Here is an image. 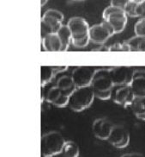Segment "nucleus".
I'll return each mask as SVG.
<instances>
[{
    "mask_svg": "<svg viewBox=\"0 0 145 157\" xmlns=\"http://www.w3.org/2000/svg\"><path fill=\"white\" fill-rule=\"evenodd\" d=\"M56 86L62 91V93L66 95H71L76 89V85L73 81L71 75H63L57 80Z\"/></svg>",
    "mask_w": 145,
    "mask_h": 157,
    "instance_id": "16",
    "label": "nucleus"
},
{
    "mask_svg": "<svg viewBox=\"0 0 145 157\" xmlns=\"http://www.w3.org/2000/svg\"><path fill=\"white\" fill-rule=\"evenodd\" d=\"M127 16L123 9L114 5H109L102 12L103 21H106L113 28L114 34H119L127 24Z\"/></svg>",
    "mask_w": 145,
    "mask_h": 157,
    "instance_id": "4",
    "label": "nucleus"
},
{
    "mask_svg": "<svg viewBox=\"0 0 145 157\" xmlns=\"http://www.w3.org/2000/svg\"><path fill=\"white\" fill-rule=\"evenodd\" d=\"M69 95H66L64 93H62V94L60 95V97L53 103V105L59 107V108H63L68 105L69 104Z\"/></svg>",
    "mask_w": 145,
    "mask_h": 157,
    "instance_id": "25",
    "label": "nucleus"
},
{
    "mask_svg": "<svg viewBox=\"0 0 145 157\" xmlns=\"http://www.w3.org/2000/svg\"><path fill=\"white\" fill-rule=\"evenodd\" d=\"M113 35H114V29L106 21L91 26L89 32L90 42L95 44H103Z\"/></svg>",
    "mask_w": 145,
    "mask_h": 157,
    "instance_id": "7",
    "label": "nucleus"
},
{
    "mask_svg": "<svg viewBox=\"0 0 145 157\" xmlns=\"http://www.w3.org/2000/svg\"><path fill=\"white\" fill-rule=\"evenodd\" d=\"M67 25L71 32V36H72L71 41L89 37V32L90 27L84 18L79 17H71L68 21Z\"/></svg>",
    "mask_w": 145,
    "mask_h": 157,
    "instance_id": "11",
    "label": "nucleus"
},
{
    "mask_svg": "<svg viewBox=\"0 0 145 157\" xmlns=\"http://www.w3.org/2000/svg\"><path fill=\"white\" fill-rule=\"evenodd\" d=\"M109 51H112V52H130L131 48L129 44L126 42H122V43H115L112 46L108 47Z\"/></svg>",
    "mask_w": 145,
    "mask_h": 157,
    "instance_id": "23",
    "label": "nucleus"
},
{
    "mask_svg": "<svg viewBox=\"0 0 145 157\" xmlns=\"http://www.w3.org/2000/svg\"><path fill=\"white\" fill-rule=\"evenodd\" d=\"M136 73H145V67H111V76L115 86H131Z\"/></svg>",
    "mask_w": 145,
    "mask_h": 157,
    "instance_id": "5",
    "label": "nucleus"
},
{
    "mask_svg": "<svg viewBox=\"0 0 145 157\" xmlns=\"http://www.w3.org/2000/svg\"><path fill=\"white\" fill-rule=\"evenodd\" d=\"M131 51L136 52H145V37L135 36L127 41Z\"/></svg>",
    "mask_w": 145,
    "mask_h": 157,
    "instance_id": "20",
    "label": "nucleus"
},
{
    "mask_svg": "<svg viewBox=\"0 0 145 157\" xmlns=\"http://www.w3.org/2000/svg\"><path fill=\"white\" fill-rule=\"evenodd\" d=\"M95 98L91 86L76 87L70 95L68 106L72 111L80 112L90 106Z\"/></svg>",
    "mask_w": 145,
    "mask_h": 157,
    "instance_id": "2",
    "label": "nucleus"
},
{
    "mask_svg": "<svg viewBox=\"0 0 145 157\" xmlns=\"http://www.w3.org/2000/svg\"><path fill=\"white\" fill-rule=\"evenodd\" d=\"M134 32L136 36L145 37V18L139 19L134 26Z\"/></svg>",
    "mask_w": 145,
    "mask_h": 157,
    "instance_id": "22",
    "label": "nucleus"
},
{
    "mask_svg": "<svg viewBox=\"0 0 145 157\" xmlns=\"http://www.w3.org/2000/svg\"><path fill=\"white\" fill-rule=\"evenodd\" d=\"M63 15L57 10L49 9L41 17V31L45 35L49 33H57L63 25Z\"/></svg>",
    "mask_w": 145,
    "mask_h": 157,
    "instance_id": "6",
    "label": "nucleus"
},
{
    "mask_svg": "<svg viewBox=\"0 0 145 157\" xmlns=\"http://www.w3.org/2000/svg\"><path fill=\"white\" fill-rule=\"evenodd\" d=\"M61 94H62V91L57 86H53V87H51L47 91L46 95H45V100L48 103L53 105V103L60 97Z\"/></svg>",
    "mask_w": 145,
    "mask_h": 157,
    "instance_id": "21",
    "label": "nucleus"
},
{
    "mask_svg": "<svg viewBox=\"0 0 145 157\" xmlns=\"http://www.w3.org/2000/svg\"><path fill=\"white\" fill-rule=\"evenodd\" d=\"M47 1H48V0H41V7H43V6H44V5H45V4L47 3Z\"/></svg>",
    "mask_w": 145,
    "mask_h": 157,
    "instance_id": "29",
    "label": "nucleus"
},
{
    "mask_svg": "<svg viewBox=\"0 0 145 157\" xmlns=\"http://www.w3.org/2000/svg\"><path fill=\"white\" fill-rule=\"evenodd\" d=\"M138 4L136 3H133L129 1L127 3V5H125L124 10L125 11V13L128 17H137V13H136V6Z\"/></svg>",
    "mask_w": 145,
    "mask_h": 157,
    "instance_id": "24",
    "label": "nucleus"
},
{
    "mask_svg": "<svg viewBox=\"0 0 145 157\" xmlns=\"http://www.w3.org/2000/svg\"><path fill=\"white\" fill-rule=\"evenodd\" d=\"M67 69V67H41V86H45L46 84L51 82L56 74L63 72Z\"/></svg>",
    "mask_w": 145,
    "mask_h": 157,
    "instance_id": "14",
    "label": "nucleus"
},
{
    "mask_svg": "<svg viewBox=\"0 0 145 157\" xmlns=\"http://www.w3.org/2000/svg\"><path fill=\"white\" fill-rule=\"evenodd\" d=\"M130 133L123 125L114 124L107 141L116 148H125L130 143Z\"/></svg>",
    "mask_w": 145,
    "mask_h": 157,
    "instance_id": "10",
    "label": "nucleus"
},
{
    "mask_svg": "<svg viewBox=\"0 0 145 157\" xmlns=\"http://www.w3.org/2000/svg\"><path fill=\"white\" fill-rule=\"evenodd\" d=\"M96 69L97 68H95L93 67H86V66H81L74 68L71 75L72 77L76 86L79 87V86H90Z\"/></svg>",
    "mask_w": 145,
    "mask_h": 157,
    "instance_id": "9",
    "label": "nucleus"
},
{
    "mask_svg": "<svg viewBox=\"0 0 145 157\" xmlns=\"http://www.w3.org/2000/svg\"><path fill=\"white\" fill-rule=\"evenodd\" d=\"M79 147L72 141H66L63 145L61 155L63 157H79Z\"/></svg>",
    "mask_w": 145,
    "mask_h": 157,
    "instance_id": "19",
    "label": "nucleus"
},
{
    "mask_svg": "<svg viewBox=\"0 0 145 157\" xmlns=\"http://www.w3.org/2000/svg\"><path fill=\"white\" fill-rule=\"evenodd\" d=\"M65 142V139L59 131L53 130L42 135L41 138V155L49 156L61 154Z\"/></svg>",
    "mask_w": 145,
    "mask_h": 157,
    "instance_id": "3",
    "label": "nucleus"
},
{
    "mask_svg": "<svg viewBox=\"0 0 145 157\" xmlns=\"http://www.w3.org/2000/svg\"><path fill=\"white\" fill-rule=\"evenodd\" d=\"M129 0H111V5H114L118 8L124 10Z\"/></svg>",
    "mask_w": 145,
    "mask_h": 157,
    "instance_id": "27",
    "label": "nucleus"
},
{
    "mask_svg": "<svg viewBox=\"0 0 145 157\" xmlns=\"http://www.w3.org/2000/svg\"><path fill=\"white\" fill-rule=\"evenodd\" d=\"M75 1H82V0H75Z\"/></svg>",
    "mask_w": 145,
    "mask_h": 157,
    "instance_id": "32",
    "label": "nucleus"
},
{
    "mask_svg": "<svg viewBox=\"0 0 145 157\" xmlns=\"http://www.w3.org/2000/svg\"><path fill=\"white\" fill-rule=\"evenodd\" d=\"M129 1L133 2V3H136V4H140V3H142L143 0H129Z\"/></svg>",
    "mask_w": 145,
    "mask_h": 157,
    "instance_id": "30",
    "label": "nucleus"
},
{
    "mask_svg": "<svg viewBox=\"0 0 145 157\" xmlns=\"http://www.w3.org/2000/svg\"><path fill=\"white\" fill-rule=\"evenodd\" d=\"M121 157H145L143 154H141V153H127V154H125V155H123Z\"/></svg>",
    "mask_w": 145,
    "mask_h": 157,
    "instance_id": "28",
    "label": "nucleus"
},
{
    "mask_svg": "<svg viewBox=\"0 0 145 157\" xmlns=\"http://www.w3.org/2000/svg\"><path fill=\"white\" fill-rule=\"evenodd\" d=\"M135 98L131 86H114L110 99L121 106L127 107L132 105Z\"/></svg>",
    "mask_w": 145,
    "mask_h": 157,
    "instance_id": "8",
    "label": "nucleus"
},
{
    "mask_svg": "<svg viewBox=\"0 0 145 157\" xmlns=\"http://www.w3.org/2000/svg\"><path fill=\"white\" fill-rule=\"evenodd\" d=\"M42 157H63L60 154L59 155H49V156H44V155H41Z\"/></svg>",
    "mask_w": 145,
    "mask_h": 157,
    "instance_id": "31",
    "label": "nucleus"
},
{
    "mask_svg": "<svg viewBox=\"0 0 145 157\" xmlns=\"http://www.w3.org/2000/svg\"><path fill=\"white\" fill-rule=\"evenodd\" d=\"M131 107L132 112L138 119L145 121V98L136 97Z\"/></svg>",
    "mask_w": 145,
    "mask_h": 157,
    "instance_id": "18",
    "label": "nucleus"
},
{
    "mask_svg": "<svg viewBox=\"0 0 145 157\" xmlns=\"http://www.w3.org/2000/svg\"><path fill=\"white\" fill-rule=\"evenodd\" d=\"M90 86L95 98L100 100L110 99L113 88L115 86L111 76V67L97 68Z\"/></svg>",
    "mask_w": 145,
    "mask_h": 157,
    "instance_id": "1",
    "label": "nucleus"
},
{
    "mask_svg": "<svg viewBox=\"0 0 145 157\" xmlns=\"http://www.w3.org/2000/svg\"><path fill=\"white\" fill-rule=\"evenodd\" d=\"M131 87L135 97L145 98V74L143 73H136Z\"/></svg>",
    "mask_w": 145,
    "mask_h": 157,
    "instance_id": "15",
    "label": "nucleus"
},
{
    "mask_svg": "<svg viewBox=\"0 0 145 157\" xmlns=\"http://www.w3.org/2000/svg\"><path fill=\"white\" fill-rule=\"evenodd\" d=\"M57 34L59 36L60 41L62 42V49L61 52H65L68 50L69 47L71 44V32L69 29L68 25H62L59 29L57 31Z\"/></svg>",
    "mask_w": 145,
    "mask_h": 157,
    "instance_id": "17",
    "label": "nucleus"
},
{
    "mask_svg": "<svg viewBox=\"0 0 145 157\" xmlns=\"http://www.w3.org/2000/svg\"><path fill=\"white\" fill-rule=\"evenodd\" d=\"M136 13H137V17L145 18V0H143L142 3L137 5Z\"/></svg>",
    "mask_w": 145,
    "mask_h": 157,
    "instance_id": "26",
    "label": "nucleus"
},
{
    "mask_svg": "<svg viewBox=\"0 0 145 157\" xmlns=\"http://www.w3.org/2000/svg\"><path fill=\"white\" fill-rule=\"evenodd\" d=\"M114 124L107 118H97L92 124V132L96 138L107 140Z\"/></svg>",
    "mask_w": 145,
    "mask_h": 157,
    "instance_id": "12",
    "label": "nucleus"
},
{
    "mask_svg": "<svg viewBox=\"0 0 145 157\" xmlns=\"http://www.w3.org/2000/svg\"><path fill=\"white\" fill-rule=\"evenodd\" d=\"M42 46L47 52H61L62 42L57 33H49L42 38Z\"/></svg>",
    "mask_w": 145,
    "mask_h": 157,
    "instance_id": "13",
    "label": "nucleus"
}]
</instances>
